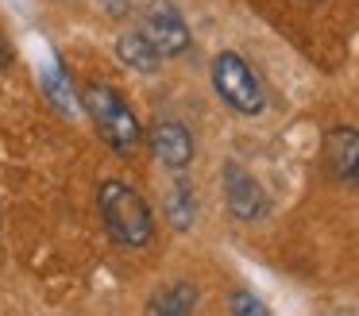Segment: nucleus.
I'll return each mask as SVG.
<instances>
[{
    "label": "nucleus",
    "mask_w": 359,
    "mask_h": 316,
    "mask_svg": "<svg viewBox=\"0 0 359 316\" xmlns=\"http://www.w3.org/2000/svg\"><path fill=\"white\" fill-rule=\"evenodd\" d=\"M116 58L124 62L132 74H158V66H163V58H158V50L143 39V31H120L116 39Z\"/></svg>",
    "instance_id": "9"
},
{
    "label": "nucleus",
    "mask_w": 359,
    "mask_h": 316,
    "mask_svg": "<svg viewBox=\"0 0 359 316\" xmlns=\"http://www.w3.org/2000/svg\"><path fill=\"white\" fill-rule=\"evenodd\" d=\"M143 39L158 50V58H178V54L189 50V23L182 20V12L170 4V0H151L143 8V23H140Z\"/></svg>",
    "instance_id": "4"
},
{
    "label": "nucleus",
    "mask_w": 359,
    "mask_h": 316,
    "mask_svg": "<svg viewBox=\"0 0 359 316\" xmlns=\"http://www.w3.org/2000/svg\"><path fill=\"white\" fill-rule=\"evenodd\" d=\"M43 89H47L50 104L62 108V112H74V108H78V104H74V89H70V77H66L62 62L43 69Z\"/></svg>",
    "instance_id": "11"
},
{
    "label": "nucleus",
    "mask_w": 359,
    "mask_h": 316,
    "mask_svg": "<svg viewBox=\"0 0 359 316\" xmlns=\"http://www.w3.org/2000/svg\"><path fill=\"white\" fill-rule=\"evenodd\" d=\"M194 216H197L194 189H189L186 181H182V185H174V189L166 193V220H170V228L189 231V228H194Z\"/></svg>",
    "instance_id": "10"
},
{
    "label": "nucleus",
    "mask_w": 359,
    "mask_h": 316,
    "mask_svg": "<svg viewBox=\"0 0 359 316\" xmlns=\"http://www.w3.org/2000/svg\"><path fill=\"white\" fill-rule=\"evenodd\" d=\"M86 112H89V120L97 123L101 139L112 146V151L132 154L135 146H140V139H143L140 120H135V112L128 108V100L120 97L112 85H104V81L89 85L86 89Z\"/></svg>",
    "instance_id": "2"
},
{
    "label": "nucleus",
    "mask_w": 359,
    "mask_h": 316,
    "mask_svg": "<svg viewBox=\"0 0 359 316\" xmlns=\"http://www.w3.org/2000/svg\"><path fill=\"white\" fill-rule=\"evenodd\" d=\"M228 308H232V316H271L266 301L255 297L251 289H232V297H228Z\"/></svg>",
    "instance_id": "12"
},
{
    "label": "nucleus",
    "mask_w": 359,
    "mask_h": 316,
    "mask_svg": "<svg viewBox=\"0 0 359 316\" xmlns=\"http://www.w3.org/2000/svg\"><path fill=\"white\" fill-rule=\"evenodd\" d=\"M12 62V46H8V39L0 35V66H8Z\"/></svg>",
    "instance_id": "13"
},
{
    "label": "nucleus",
    "mask_w": 359,
    "mask_h": 316,
    "mask_svg": "<svg viewBox=\"0 0 359 316\" xmlns=\"http://www.w3.org/2000/svg\"><path fill=\"white\" fill-rule=\"evenodd\" d=\"M212 89L236 116H259L266 108L263 81L236 50H220L212 58Z\"/></svg>",
    "instance_id": "3"
},
{
    "label": "nucleus",
    "mask_w": 359,
    "mask_h": 316,
    "mask_svg": "<svg viewBox=\"0 0 359 316\" xmlns=\"http://www.w3.org/2000/svg\"><path fill=\"white\" fill-rule=\"evenodd\" d=\"M325 166L348 189H359V128H332L325 135Z\"/></svg>",
    "instance_id": "7"
},
{
    "label": "nucleus",
    "mask_w": 359,
    "mask_h": 316,
    "mask_svg": "<svg viewBox=\"0 0 359 316\" xmlns=\"http://www.w3.org/2000/svg\"><path fill=\"white\" fill-rule=\"evenodd\" d=\"M97 208H101V220L109 228V235L124 247H147L155 235V216L151 205L135 185L109 177V181L97 185Z\"/></svg>",
    "instance_id": "1"
},
{
    "label": "nucleus",
    "mask_w": 359,
    "mask_h": 316,
    "mask_svg": "<svg viewBox=\"0 0 359 316\" xmlns=\"http://www.w3.org/2000/svg\"><path fill=\"white\" fill-rule=\"evenodd\" d=\"M197 308V285L194 282H170L151 293L143 316H194Z\"/></svg>",
    "instance_id": "8"
},
{
    "label": "nucleus",
    "mask_w": 359,
    "mask_h": 316,
    "mask_svg": "<svg viewBox=\"0 0 359 316\" xmlns=\"http://www.w3.org/2000/svg\"><path fill=\"white\" fill-rule=\"evenodd\" d=\"M220 185H224V205L236 220L255 224L266 216L271 200H266V189L255 181L251 170H243L240 162H224V174H220Z\"/></svg>",
    "instance_id": "5"
},
{
    "label": "nucleus",
    "mask_w": 359,
    "mask_h": 316,
    "mask_svg": "<svg viewBox=\"0 0 359 316\" xmlns=\"http://www.w3.org/2000/svg\"><path fill=\"white\" fill-rule=\"evenodd\" d=\"M194 135H189L186 123L178 120H158L155 128H151V154H155L158 166L174 170V174H182V170L194 162Z\"/></svg>",
    "instance_id": "6"
}]
</instances>
